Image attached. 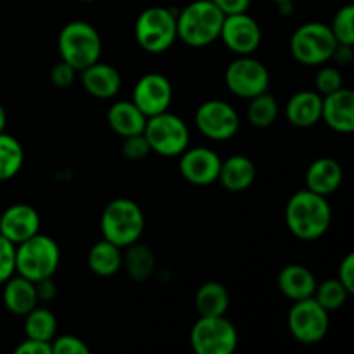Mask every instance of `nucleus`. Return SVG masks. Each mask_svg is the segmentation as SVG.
Instances as JSON below:
<instances>
[{
	"label": "nucleus",
	"instance_id": "nucleus-1",
	"mask_svg": "<svg viewBox=\"0 0 354 354\" xmlns=\"http://www.w3.org/2000/svg\"><path fill=\"white\" fill-rule=\"evenodd\" d=\"M286 223L301 241L324 237L332 223V207L327 197L304 189L294 194L286 206Z\"/></svg>",
	"mask_w": 354,
	"mask_h": 354
},
{
	"label": "nucleus",
	"instance_id": "nucleus-2",
	"mask_svg": "<svg viewBox=\"0 0 354 354\" xmlns=\"http://www.w3.org/2000/svg\"><path fill=\"white\" fill-rule=\"evenodd\" d=\"M223 19L211 0H194L176 14V37L190 47H206L220 38Z\"/></svg>",
	"mask_w": 354,
	"mask_h": 354
},
{
	"label": "nucleus",
	"instance_id": "nucleus-3",
	"mask_svg": "<svg viewBox=\"0 0 354 354\" xmlns=\"http://www.w3.org/2000/svg\"><path fill=\"white\" fill-rule=\"evenodd\" d=\"M145 218L135 201L120 197L111 201L100 216V232L106 241L124 249L142 237Z\"/></svg>",
	"mask_w": 354,
	"mask_h": 354
},
{
	"label": "nucleus",
	"instance_id": "nucleus-4",
	"mask_svg": "<svg viewBox=\"0 0 354 354\" xmlns=\"http://www.w3.org/2000/svg\"><path fill=\"white\" fill-rule=\"evenodd\" d=\"M61 263V249L48 235L38 232L16 245V272L31 282L50 279Z\"/></svg>",
	"mask_w": 354,
	"mask_h": 354
},
{
	"label": "nucleus",
	"instance_id": "nucleus-5",
	"mask_svg": "<svg viewBox=\"0 0 354 354\" xmlns=\"http://www.w3.org/2000/svg\"><path fill=\"white\" fill-rule=\"evenodd\" d=\"M57 47L62 61L71 64L76 71H82L99 61L102 40L90 23L71 21L59 33Z\"/></svg>",
	"mask_w": 354,
	"mask_h": 354
},
{
	"label": "nucleus",
	"instance_id": "nucleus-6",
	"mask_svg": "<svg viewBox=\"0 0 354 354\" xmlns=\"http://www.w3.org/2000/svg\"><path fill=\"white\" fill-rule=\"evenodd\" d=\"M135 38L149 54H162L178 38L176 14L166 7H149L142 10L135 23Z\"/></svg>",
	"mask_w": 354,
	"mask_h": 354
},
{
	"label": "nucleus",
	"instance_id": "nucleus-7",
	"mask_svg": "<svg viewBox=\"0 0 354 354\" xmlns=\"http://www.w3.org/2000/svg\"><path fill=\"white\" fill-rule=\"evenodd\" d=\"M144 135L149 142L151 152L165 158L180 156L190 142V131L185 121L176 114L165 113L147 118Z\"/></svg>",
	"mask_w": 354,
	"mask_h": 354
},
{
	"label": "nucleus",
	"instance_id": "nucleus-8",
	"mask_svg": "<svg viewBox=\"0 0 354 354\" xmlns=\"http://www.w3.org/2000/svg\"><path fill=\"white\" fill-rule=\"evenodd\" d=\"M337 41L330 28L324 23H304L290 38V52L294 59L304 66H322L330 61Z\"/></svg>",
	"mask_w": 354,
	"mask_h": 354
},
{
	"label": "nucleus",
	"instance_id": "nucleus-9",
	"mask_svg": "<svg viewBox=\"0 0 354 354\" xmlns=\"http://www.w3.org/2000/svg\"><path fill=\"white\" fill-rule=\"evenodd\" d=\"M190 344L197 354H232L239 344L237 328L225 315L201 317L190 330Z\"/></svg>",
	"mask_w": 354,
	"mask_h": 354
},
{
	"label": "nucleus",
	"instance_id": "nucleus-10",
	"mask_svg": "<svg viewBox=\"0 0 354 354\" xmlns=\"http://www.w3.org/2000/svg\"><path fill=\"white\" fill-rule=\"evenodd\" d=\"M292 337L301 344H317L324 341L330 327L328 311L317 303L313 297L294 301L287 317Z\"/></svg>",
	"mask_w": 354,
	"mask_h": 354
},
{
	"label": "nucleus",
	"instance_id": "nucleus-11",
	"mask_svg": "<svg viewBox=\"0 0 354 354\" xmlns=\"http://www.w3.org/2000/svg\"><path fill=\"white\" fill-rule=\"evenodd\" d=\"M225 83L234 95L252 99L270 88V71L266 66L251 55H239L227 68Z\"/></svg>",
	"mask_w": 354,
	"mask_h": 354
},
{
	"label": "nucleus",
	"instance_id": "nucleus-12",
	"mask_svg": "<svg viewBox=\"0 0 354 354\" xmlns=\"http://www.w3.org/2000/svg\"><path fill=\"white\" fill-rule=\"evenodd\" d=\"M196 127L204 137L216 142H225L230 140L239 131L241 118L228 102L220 99H211L197 107Z\"/></svg>",
	"mask_w": 354,
	"mask_h": 354
},
{
	"label": "nucleus",
	"instance_id": "nucleus-13",
	"mask_svg": "<svg viewBox=\"0 0 354 354\" xmlns=\"http://www.w3.org/2000/svg\"><path fill=\"white\" fill-rule=\"evenodd\" d=\"M220 38L237 55H252L261 45V28L248 12L225 16Z\"/></svg>",
	"mask_w": 354,
	"mask_h": 354
},
{
	"label": "nucleus",
	"instance_id": "nucleus-14",
	"mask_svg": "<svg viewBox=\"0 0 354 354\" xmlns=\"http://www.w3.org/2000/svg\"><path fill=\"white\" fill-rule=\"evenodd\" d=\"M173 102L171 82L161 73H147L133 88V104L147 118L169 109Z\"/></svg>",
	"mask_w": 354,
	"mask_h": 354
},
{
	"label": "nucleus",
	"instance_id": "nucleus-15",
	"mask_svg": "<svg viewBox=\"0 0 354 354\" xmlns=\"http://www.w3.org/2000/svg\"><path fill=\"white\" fill-rule=\"evenodd\" d=\"M180 158V173L194 185H211L218 182L221 158L207 147H187Z\"/></svg>",
	"mask_w": 354,
	"mask_h": 354
},
{
	"label": "nucleus",
	"instance_id": "nucleus-16",
	"mask_svg": "<svg viewBox=\"0 0 354 354\" xmlns=\"http://www.w3.org/2000/svg\"><path fill=\"white\" fill-rule=\"evenodd\" d=\"M40 232V214L30 204H12L0 214V234L12 244H21Z\"/></svg>",
	"mask_w": 354,
	"mask_h": 354
},
{
	"label": "nucleus",
	"instance_id": "nucleus-17",
	"mask_svg": "<svg viewBox=\"0 0 354 354\" xmlns=\"http://www.w3.org/2000/svg\"><path fill=\"white\" fill-rule=\"evenodd\" d=\"M322 120L337 133L354 131V92L339 88L322 99Z\"/></svg>",
	"mask_w": 354,
	"mask_h": 354
},
{
	"label": "nucleus",
	"instance_id": "nucleus-18",
	"mask_svg": "<svg viewBox=\"0 0 354 354\" xmlns=\"http://www.w3.org/2000/svg\"><path fill=\"white\" fill-rule=\"evenodd\" d=\"M82 85L86 92L97 99H111L121 88V73L107 62H93L88 68L82 69Z\"/></svg>",
	"mask_w": 354,
	"mask_h": 354
},
{
	"label": "nucleus",
	"instance_id": "nucleus-19",
	"mask_svg": "<svg viewBox=\"0 0 354 354\" xmlns=\"http://www.w3.org/2000/svg\"><path fill=\"white\" fill-rule=\"evenodd\" d=\"M344 180V169L334 158H318L306 171V189L328 197L337 192Z\"/></svg>",
	"mask_w": 354,
	"mask_h": 354
},
{
	"label": "nucleus",
	"instance_id": "nucleus-20",
	"mask_svg": "<svg viewBox=\"0 0 354 354\" xmlns=\"http://www.w3.org/2000/svg\"><path fill=\"white\" fill-rule=\"evenodd\" d=\"M3 306L16 317H24L33 308L38 306V296L35 282L24 279V277H10L7 282L2 283Z\"/></svg>",
	"mask_w": 354,
	"mask_h": 354
},
{
	"label": "nucleus",
	"instance_id": "nucleus-21",
	"mask_svg": "<svg viewBox=\"0 0 354 354\" xmlns=\"http://www.w3.org/2000/svg\"><path fill=\"white\" fill-rule=\"evenodd\" d=\"M256 166L249 158L241 154L230 156L221 161L218 182L227 189L228 192H244L254 183Z\"/></svg>",
	"mask_w": 354,
	"mask_h": 354
},
{
	"label": "nucleus",
	"instance_id": "nucleus-22",
	"mask_svg": "<svg viewBox=\"0 0 354 354\" xmlns=\"http://www.w3.org/2000/svg\"><path fill=\"white\" fill-rule=\"evenodd\" d=\"M107 123L114 133L124 138L144 133L147 116L135 106L133 100H120V102H114L107 111Z\"/></svg>",
	"mask_w": 354,
	"mask_h": 354
},
{
	"label": "nucleus",
	"instance_id": "nucleus-23",
	"mask_svg": "<svg viewBox=\"0 0 354 354\" xmlns=\"http://www.w3.org/2000/svg\"><path fill=\"white\" fill-rule=\"evenodd\" d=\"M322 99L318 92L303 90L294 93L286 107L287 120L297 128H310L322 120Z\"/></svg>",
	"mask_w": 354,
	"mask_h": 354
},
{
	"label": "nucleus",
	"instance_id": "nucleus-24",
	"mask_svg": "<svg viewBox=\"0 0 354 354\" xmlns=\"http://www.w3.org/2000/svg\"><path fill=\"white\" fill-rule=\"evenodd\" d=\"M279 289L292 303L308 299V297H313L315 289H317V279L306 266L289 265L279 273Z\"/></svg>",
	"mask_w": 354,
	"mask_h": 354
},
{
	"label": "nucleus",
	"instance_id": "nucleus-25",
	"mask_svg": "<svg viewBox=\"0 0 354 354\" xmlns=\"http://www.w3.org/2000/svg\"><path fill=\"white\" fill-rule=\"evenodd\" d=\"M86 261H88V268L95 275L113 277L123 266V252L116 244L102 239L90 249Z\"/></svg>",
	"mask_w": 354,
	"mask_h": 354
},
{
	"label": "nucleus",
	"instance_id": "nucleus-26",
	"mask_svg": "<svg viewBox=\"0 0 354 354\" xmlns=\"http://www.w3.org/2000/svg\"><path fill=\"white\" fill-rule=\"evenodd\" d=\"M127 252L123 254V266L130 279L137 282H145L156 273V256L151 248L140 242L127 245Z\"/></svg>",
	"mask_w": 354,
	"mask_h": 354
},
{
	"label": "nucleus",
	"instance_id": "nucleus-27",
	"mask_svg": "<svg viewBox=\"0 0 354 354\" xmlns=\"http://www.w3.org/2000/svg\"><path fill=\"white\" fill-rule=\"evenodd\" d=\"M230 306V294L220 282H206L196 294V308L201 317H220Z\"/></svg>",
	"mask_w": 354,
	"mask_h": 354
},
{
	"label": "nucleus",
	"instance_id": "nucleus-28",
	"mask_svg": "<svg viewBox=\"0 0 354 354\" xmlns=\"http://www.w3.org/2000/svg\"><path fill=\"white\" fill-rule=\"evenodd\" d=\"M57 332V318L47 308H33L24 315V334L26 339L52 342Z\"/></svg>",
	"mask_w": 354,
	"mask_h": 354
},
{
	"label": "nucleus",
	"instance_id": "nucleus-29",
	"mask_svg": "<svg viewBox=\"0 0 354 354\" xmlns=\"http://www.w3.org/2000/svg\"><path fill=\"white\" fill-rule=\"evenodd\" d=\"M24 165L23 145L12 135L0 133V182L14 178Z\"/></svg>",
	"mask_w": 354,
	"mask_h": 354
},
{
	"label": "nucleus",
	"instance_id": "nucleus-30",
	"mask_svg": "<svg viewBox=\"0 0 354 354\" xmlns=\"http://www.w3.org/2000/svg\"><path fill=\"white\" fill-rule=\"evenodd\" d=\"M279 116V102L275 97L268 92H263L259 95L249 99L248 106V120L252 127L266 128L275 123Z\"/></svg>",
	"mask_w": 354,
	"mask_h": 354
},
{
	"label": "nucleus",
	"instance_id": "nucleus-31",
	"mask_svg": "<svg viewBox=\"0 0 354 354\" xmlns=\"http://www.w3.org/2000/svg\"><path fill=\"white\" fill-rule=\"evenodd\" d=\"M348 289L339 282V279H330L322 283H317V289L313 292V299L327 311H335L342 308L346 301H348Z\"/></svg>",
	"mask_w": 354,
	"mask_h": 354
},
{
	"label": "nucleus",
	"instance_id": "nucleus-32",
	"mask_svg": "<svg viewBox=\"0 0 354 354\" xmlns=\"http://www.w3.org/2000/svg\"><path fill=\"white\" fill-rule=\"evenodd\" d=\"M332 35H334L335 41L342 45H354V6L341 7L335 12L334 19H332L330 26Z\"/></svg>",
	"mask_w": 354,
	"mask_h": 354
},
{
	"label": "nucleus",
	"instance_id": "nucleus-33",
	"mask_svg": "<svg viewBox=\"0 0 354 354\" xmlns=\"http://www.w3.org/2000/svg\"><path fill=\"white\" fill-rule=\"evenodd\" d=\"M315 85H317V92L320 93L322 97L342 88V86H344V82H342L341 69L335 68V66H324V68L317 73Z\"/></svg>",
	"mask_w": 354,
	"mask_h": 354
},
{
	"label": "nucleus",
	"instance_id": "nucleus-34",
	"mask_svg": "<svg viewBox=\"0 0 354 354\" xmlns=\"http://www.w3.org/2000/svg\"><path fill=\"white\" fill-rule=\"evenodd\" d=\"M16 273V244L0 234V286Z\"/></svg>",
	"mask_w": 354,
	"mask_h": 354
},
{
	"label": "nucleus",
	"instance_id": "nucleus-35",
	"mask_svg": "<svg viewBox=\"0 0 354 354\" xmlns=\"http://www.w3.org/2000/svg\"><path fill=\"white\" fill-rule=\"evenodd\" d=\"M121 152L127 159L130 161H140L145 156L151 152V147H149V142L145 138L144 133L131 135V137L123 138V145H121Z\"/></svg>",
	"mask_w": 354,
	"mask_h": 354
},
{
	"label": "nucleus",
	"instance_id": "nucleus-36",
	"mask_svg": "<svg viewBox=\"0 0 354 354\" xmlns=\"http://www.w3.org/2000/svg\"><path fill=\"white\" fill-rule=\"evenodd\" d=\"M52 354H86L88 346L76 335H61L52 339Z\"/></svg>",
	"mask_w": 354,
	"mask_h": 354
},
{
	"label": "nucleus",
	"instance_id": "nucleus-37",
	"mask_svg": "<svg viewBox=\"0 0 354 354\" xmlns=\"http://www.w3.org/2000/svg\"><path fill=\"white\" fill-rule=\"evenodd\" d=\"M76 73L78 71L71 64H68V62L61 59V62H57L50 69V82L55 86H59V88H66V86L73 85V82L76 80Z\"/></svg>",
	"mask_w": 354,
	"mask_h": 354
},
{
	"label": "nucleus",
	"instance_id": "nucleus-38",
	"mask_svg": "<svg viewBox=\"0 0 354 354\" xmlns=\"http://www.w3.org/2000/svg\"><path fill=\"white\" fill-rule=\"evenodd\" d=\"M339 282L348 289L349 294L354 292V254L349 252L339 266Z\"/></svg>",
	"mask_w": 354,
	"mask_h": 354
},
{
	"label": "nucleus",
	"instance_id": "nucleus-39",
	"mask_svg": "<svg viewBox=\"0 0 354 354\" xmlns=\"http://www.w3.org/2000/svg\"><path fill=\"white\" fill-rule=\"evenodd\" d=\"M16 354H52V344L45 341L26 339L16 348Z\"/></svg>",
	"mask_w": 354,
	"mask_h": 354
},
{
	"label": "nucleus",
	"instance_id": "nucleus-40",
	"mask_svg": "<svg viewBox=\"0 0 354 354\" xmlns=\"http://www.w3.org/2000/svg\"><path fill=\"white\" fill-rule=\"evenodd\" d=\"M225 16H230V14H239V12H248L249 6H251V0H211Z\"/></svg>",
	"mask_w": 354,
	"mask_h": 354
},
{
	"label": "nucleus",
	"instance_id": "nucleus-41",
	"mask_svg": "<svg viewBox=\"0 0 354 354\" xmlns=\"http://www.w3.org/2000/svg\"><path fill=\"white\" fill-rule=\"evenodd\" d=\"M35 287H37L38 301H44V303L52 301L55 297V294H57L55 283L52 282V277L50 279H44V280H38V282H35Z\"/></svg>",
	"mask_w": 354,
	"mask_h": 354
},
{
	"label": "nucleus",
	"instance_id": "nucleus-42",
	"mask_svg": "<svg viewBox=\"0 0 354 354\" xmlns=\"http://www.w3.org/2000/svg\"><path fill=\"white\" fill-rule=\"evenodd\" d=\"M332 59H334L337 64L341 66H348L351 64L353 59H354V54H353V45H342V44H337V47H335L334 54H332Z\"/></svg>",
	"mask_w": 354,
	"mask_h": 354
},
{
	"label": "nucleus",
	"instance_id": "nucleus-43",
	"mask_svg": "<svg viewBox=\"0 0 354 354\" xmlns=\"http://www.w3.org/2000/svg\"><path fill=\"white\" fill-rule=\"evenodd\" d=\"M6 127H7V113L6 109H3L2 104H0V133L6 131Z\"/></svg>",
	"mask_w": 354,
	"mask_h": 354
},
{
	"label": "nucleus",
	"instance_id": "nucleus-44",
	"mask_svg": "<svg viewBox=\"0 0 354 354\" xmlns=\"http://www.w3.org/2000/svg\"><path fill=\"white\" fill-rule=\"evenodd\" d=\"M273 2L280 3V6H289V3H292L294 0H273Z\"/></svg>",
	"mask_w": 354,
	"mask_h": 354
},
{
	"label": "nucleus",
	"instance_id": "nucleus-45",
	"mask_svg": "<svg viewBox=\"0 0 354 354\" xmlns=\"http://www.w3.org/2000/svg\"><path fill=\"white\" fill-rule=\"evenodd\" d=\"M80 2H93V0H80Z\"/></svg>",
	"mask_w": 354,
	"mask_h": 354
},
{
	"label": "nucleus",
	"instance_id": "nucleus-46",
	"mask_svg": "<svg viewBox=\"0 0 354 354\" xmlns=\"http://www.w3.org/2000/svg\"><path fill=\"white\" fill-rule=\"evenodd\" d=\"M0 214H2V213H0Z\"/></svg>",
	"mask_w": 354,
	"mask_h": 354
}]
</instances>
